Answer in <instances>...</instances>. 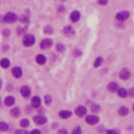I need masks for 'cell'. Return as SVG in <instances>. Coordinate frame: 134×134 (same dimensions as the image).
<instances>
[{"label": "cell", "mask_w": 134, "mask_h": 134, "mask_svg": "<svg viewBox=\"0 0 134 134\" xmlns=\"http://www.w3.org/2000/svg\"><path fill=\"white\" fill-rule=\"evenodd\" d=\"M20 20H21V22H23V23H27L30 21V19L27 18L26 16H22V17L20 18Z\"/></svg>", "instance_id": "obj_28"}, {"label": "cell", "mask_w": 134, "mask_h": 134, "mask_svg": "<svg viewBox=\"0 0 134 134\" xmlns=\"http://www.w3.org/2000/svg\"><path fill=\"white\" fill-rule=\"evenodd\" d=\"M52 45V41L50 39H45L41 42V48L42 49H47Z\"/></svg>", "instance_id": "obj_4"}, {"label": "cell", "mask_w": 134, "mask_h": 134, "mask_svg": "<svg viewBox=\"0 0 134 134\" xmlns=\"http://www.w3.org/2000/svg\"><path fill=\"white\" fill-rule=\"evenodd\" d=\"M44 32H45L46 34H52V27H51L50 25H46V26L44 27Z\"/></svg>", "instance_id": "obj_25"}, {"label": "cell", "mask_w": 134, "mask_h": 134, "mask_svg": "<svg viewBox=\"0 0 134 134\" xmlns=\"http://www.w3.org/2000/svg\"><path fill=\"white\" fill-rule=\"evenodd\" d=\"M36 60H37V63H39V64H41V65H43L44 63L46 62V58L44 57L43 55H38Z\"/></svg>", "instance_id": "obj_15"}, {"label": "cell", "mask_w": 134, "mask_h": 134, "mask_svg": "<svg viewBox=\"0 0 134 134\" xmlns=\"http://www.w3.org/2000/svg\"><path fill=\"white\" fill-rule=\"evenodd\" d=\"M70 19H71L72 22H76V21L80 20V13L77 11H74L70 14Z\"/></svg>", "instance_id": "obj_12"}, {"label": "cell", "mask_w": 134, "mask_h": 134, "mask_svg": "<svg viewBox=\"0 0 134 134\" xmlns=\"http://www.w3.org/2000/svg\"><path fill=\"white\" fill-rule=\"evenodd\" d=\"M64 34H65V36H67V37H71V36H73L74 35V30L72 29L71 26H66V27H64Z\"/></svg>", "instance_id": "obj_9"}, {"label": "cell", "mask_w": 134, "mask_h": 134, "mask_svg": "<svg viewBox=\"0 0 134 134\" xmlns=\"http://www.w3.org/2000/svg\"><path fill=\"white\" fill-rule=\"evenodd\" d=\"M130 95L131 96H134V89H131L130 90Z\"/></svg>", "instance_id": "obj_36"}, {"label": "cell", "mask_w": 134, "mask_h": 134, "mask_svg": "<svg viewBox=\"0 0 134 134\" xmlns=\"http://www.w3.org/2000/svg\"><path fill=\"white\" fill-rule=\"evenodd\" d=\"M128 17H129V13L128 12H125V11L117 13V15H116V18L119 21H125V20L128 19Z\"/></svg>", "instance_id": "obj_3"}, {"label": "cell", "mask_w": 134, "mask_h": 134, "mask_svg": "<svg viewBox=\"0 0 134 134\" xmlns=\"http://www.w3.org/2000/svg\"><path fill=\"white\" fill-rule=\"evenodd\" d=\"M102 63H103V59H102V58H97V59L95 60V62H94V67L101 66Z\"/></svg>", "instance_id": "obj_24"}, {"label": "cell", "mask_w": 134, "mask_h": 134, "mask_svg": "<svg viewBox=\"0 0 134 134\" xmlns=\"http://www.w3.org/2000/svg\"><path fill=\"white\" fill-rule=\"evenodd\" d=\"M98 122V117L94 116V115H88L86 117V123L90 124V125H95Z\"/></svg>", "instance_id": "obj_8"}, {"label": "cell", "mask_w": 134, "mask_h": 134, "mask_svg": "<svg viewBox=\"0 0 134 134\" xmlns=\"http://www.w3.org/2000/svg\"><path fill=\"white\" fill-rule=\"evenodd\" d=\"M9 129V126L8 124H5V123H0V131L1 132H4Z\"/></svg>", "instance_id": "obj_21"}, {"label": "cell", "mask_w": 134, "mask_h": 134, "mask_svg": "<svg viewBox=\"0 0 134 134\" xmlns=\"http://www.w3.org/2000/svg\"><path fill=\"white\" fill-rule=\"evenodd\" d=\"M26 31V27H22V29H21V27H19V30H18V33L21 35V33H24Z\"/></svg>", "instance_id": "obj_33"}, {"label": "cell", "mask_w": 134, "mask_h": 134, "mask_svg": "<svg viewBox=\"0 0 134 134\" xmlns=\"http://www.w3.org/2000/svg\"><path fill=\"white\" fill-rule=\"evenodd\" d=\"M58 134H67V131H66L65 129H62V130H60V131L58 132Z\"/></svg>", "instance_id": "obj_34"}, {"label": "cell", "mask_w": 134, "mask_h": 134, "mask_svg": "<svg viewBox=\"0 0 134 134\" xmlns=\"http://www.w3.org/2000/svg\"><path fill=\"white\" fill-rule=\"evenodd\" d=\"M108 90L110 92H115L116 90H118V86L116 83H110L108 85Z\"/></svg>", "instance_id": "obj_14"}, {"label": "cell", "mask_w": 134, "mask_h": 134, "mask_svg": "<svg viewBox=\"0 0 134 134\" xmlns=\"http://www.w3.org/2000/svg\"><path fill=\"white\" fill-rule=\"evenodd\" d=\"M0 64H1V67L8 68L10 66V61L8 59H3V60H1V62H0Z\"/></svg>", "instance_id": "obj_20"}, {"label": "cell", "mask_w": 134, "mask_h": 134, "mask_svg": "<svg viewBox=\"0 0 134 134\" xmlns=\"http://www.w3.org/2000/svg\"><path fill=\"white\" fill-rule=\"evenodd\" d=\"M4 103H5L6 106H13L14 103H15V98H14L13 96H8L4 100Z\"/></svg>", "instance_id": "obj_16"}, {"label": "cell", "mask_w": 134, "mask_h": 134, "mask_svg": "<svg viewBox=\"0 0 134 134\" xmlns=\"http://www.w3.org/2000/svg\"><path fill=\"white\" fill-rule=\"evenodd\" d=\"M0 87H1V81H0Z\"/></svg>", "instance_id": "obj_37"}, {"label": "cell", "mask_w": 134, "mask_h": 134, "mask_svg": "<svg viewBox=\"0 0 134 134\" xmlns=\"http://www.w3.org/2000/svg\"><path fill=\"white\" fill-rule=\"evenodd\" d=\"M107 134H118V132L116 130H108Z\"/></svg>", "instance_id": "obj_32"}, {"label": "cell", "mask_w": 134, "mask_h": 134, "mask_svg": "<svg viewBox=\"0 0 134 134\" xmlns=\"http://www.w3.org/2000/svg\"><path fill=\"white\" fill-rule=\"evenodd\" d=\"M127 91L124 89V88H122V89H118V95L121 96V97H126L127 96Z\"/></svg>", "instance_id": "obj_22"}, {"label": "cell", "mask_w": 134, "mask_h": 134, "mask_svg": "<svg viewBox=\"0 0 134 134\" xmlns=\"http://www.w3.org/2000/svg\"><path fill=\"white\" fill-rule=\"evenodd\" d=\"M81 129H80V127H77V128H75L73 131H72V134H81Z\"/></svg>", "instance_id": "obj_29"}, {"label": "cell", "mask_w": 134, "mask_h": 134, "mask_svg": "<svg viewBox=\"0 0 134 134\" xmlns=\"http://www.w3.org/2000/svg\"><path fill=\"white\" fill-rule=\"evenodd\" d=\"M59 115L62 118H68V117L71 116V112H70V111H61L59 113Z\"/></svg>", "instance_id": "obj_17"}, {"label": "cell", "mask_w": 134, "mask_h": 134, "mask_svg": "<svg viewBox=\"0 0 134 134\" xmlns=\"http://www.w3.org/2000/svg\"><path fill=\"white\" fill-rule=\"evenodd\" d=\"M34 122L38 125H43L46 123V117L42 116V115H37V116L34 117Z\"/></svg>", "instance_id": "obj_6"}, {"label": "cell", "mask_w": 134, "mask_h": 134, "mask_svg": "<svg viewBox=\"0 0 134 134\" xmlns=\"http://www.w3.org/2000/svg\"><path fill=\"white\" fill-rule=\"evenodd\" d=\"M86 112H87V109L85 107H83V106H80V107H77L75 109V113L77 116H84L86 114Z\"/></svg>", "instance_id": "obj_7"}, {"label": "cell", "mask_w": 134, "mask_h": 134, "mask_svg": "<svg viewBox=\"0 0 134 134\" xmlns=\"http://www.w3.org/2000/svg\"><path fill=\"white\" fill-rule=\"evenodd\" d=\"M13 74L15 75V77H20L21 75H22V70H21V68L20 67H15L13 69Z\"/></svg>", "instance_id": "obj_13"}, {"label": "cell", "mask_w": 134, "mask_h": 134, "mask_svg": "<svg viewBox=\"0 0 134 134\" xmlns=\"http://www.w3.org/2000/svg\"><path fill=\"white\" fill-rule=\"evenodd\" d=\"M98 1V3H100L101 5H106L107 4V2H108V0H97Z\"/></svg>", "instance_id": "obj_31"}, {"label": "cell", "mask_w": 134, "mask_h": 134, "mask_svg": "<svg viewBox=\"0 0 134 134\" xmlns=\"http://www.w3.org/2000/svg\"><path fill=\"white\" fill-rule=\"evenodd\" d=\"M57 49H58V50L59 51H64V49H65V47H64V45H63V44H61V43H59L58 45H57Z\"/></svg>", "instance_id": "obj_26"}, {"label": "cell", "mask_w": 134, "mask_h": 134, "mask_svg": "<svg viewBox=\"0 0 134 134\" xmlns=\"http://www.w3.org/2000/svg\"><path fill=\"white\" fill-rule=\"evenodd\" d=\"M133 110H134V105H133Z\"/></svg>", "instance_id": "obj_38"}, {"label": "cell", "mask_w": 134, "mask_h": 134, "mask_svg": "<svg viewBox=\"0 0 134 134\" xmlns=\"http://www.w3.org/2000/svg\"><path fill=\"white\" fill-rule=\"evenodd\" d=\"M119 76H121L122 80H127L130 76V71L127 68H123L121 70V72H119Z\"/></svg>", "instance_id": "obj_5"}, {"label": "cell", "mask_w": 134, "mask_h": 134, "mask_svg": "<svg viewBox=\"0 0 134 134\" xmlns=\"http://www.w3.org/2000/svg\"><path fill=\"white\" fill-rule=\"evenodd\" d=\"M18 19V16L16 15L15 13H8L6 15L4 16V21L5 22H8V23H13V22H15V21H17Z\"/></svg>", "instance_id": "obj_1"}, {"label": "cell", "mask_w": 134, "mask_h": 134, "mask_svg": "<svg viewBox=\"0 0 134 134\" xmlns=\"http://www.w3.org/2000/svg\"><path fill=\"white\" fill-rule=\"evenodd\" d=\"M20 125H21V127H23V128H26V127L30 126V122L27 121V119H22V121L20 122Z\"/></svg>", "instance_id": "obj_23"}, {"label": "cell", "mask_w": 134, "mask_h": 134, "mask_svg": "<svg viewBox=\"0 0 134 134\" xmlns=\"http://www.w3.org/2000/svg\"><path fill=\"white\" fill-rule=\"evenodd\" d=\"M34 43H35V37L31 34L26 35V36L24 37V39H23V44L29 47V46L34 45Z\"/></svg>", "instance_id": "obj_2"}, {"label": "cell", "mask_w": 134, "mask_h": 134, "mask_svg": "<svg viewBox=\"0 0 134 134\" xmlns=\"http://www.w3.org/2000/svg\"><path fill=\"white\" fill-rule=\"evenodd\" d=\"M20 92H21V94H22L24 97H27L31 94V90H30V88L27 87V86H22V87H21V89H20Z\"/></svg>", "instance_id": "obj_10"}, {"label": "cell", "mask_w": 134, "mask_h": 134, "mask_svg": "<svg viewBox=\"0 0 134 134\" xmlns=\"http://www.w3.org/2000/svg\"><path fill=\"white\" fill-rule=\"evenodd\" d=\"M31 134H40V131L39 130H33L31 132Z\"/></svg>", "instance_id": "obj_35"}, {"label": "cell", "mask_w": 134, "mask_h": 134, "mask_svg": "<svg viewBox=\"0 0 134 134\" xmlns=\"http://www.w3.org/2000/svg\"><path fill=\"white\" fill-rule=\"evenodd\" d=\"M11 114L13 115V117H18L20 115V110L18 108H14L11 110Z\"/></svg>", "instance_id": "obj_19"}, {"label": "cell", "mask_w": 134, "mask_h": 134, "mask_svg": "<svg viewBox=\"0 0 134 134\" xmlns=\"http://www.w3.org/2000/svg\"><path fill=\"white\" fill-rule=\"evenodd\" d=\"M40 104H41V100H40L39 96H34L32 98V106L34 108H38L40 106Z\"/></svg>", "instance_id": "obj_11"}, {"label": "cell", "mask_w": 134, "mask_h": 134, "mask_svg": "<svg viewBox=\"0 0 134 134\" xmlns=\"http://www.w3.org/2000/svg\"><path fill=\"white\" fill-rule=\"evenodd\" d=\"M50 102H51V97L49 95H46L45 96V103L46 104H50Z\"/></svg>", "instance_id": "obj_30"}, {"label": "cell", "mask_w": 134, "mask_h": 134, "mask_svg": "<svg viewBox=\"0 0 134 134\" xmlns=\"http://www.w3.org/2000/svg\"><path fill=\"white\" fill-rule=\"evenodd\" d=\"M128 112H129V109L127 108V107H121V108H119L118 113L121 114L122 116H125V115L128 114Z\"/></svg>", "instance_id": "obj_18"}, {"label": "cell", "mask_w": 134, "mask_h": 134, "mask_svg": "<svg viewBox=\"0 0 134 134\" xmlns=\"http://www.w3.org/2000/svg\"><path fill=\"white\" fill-rule=\"evenodd\" d=\"M91 109H92L93 112H98V111H100V106H98V105H93L92 107H91Z\"/></svg>", "instance_id": "obj_27"}]
</instances>
